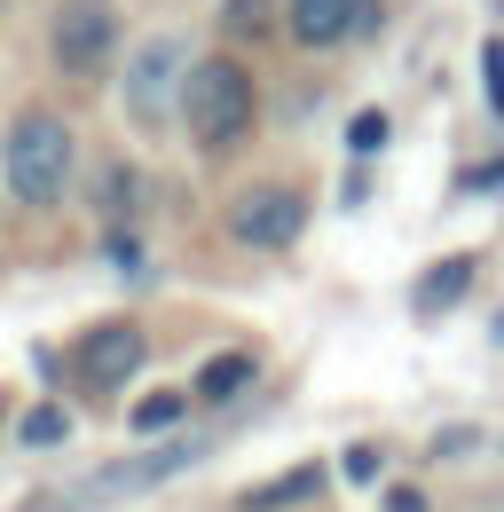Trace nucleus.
Listing matches in <instances>:
<instances>
[{
  "label": "nucleus",
  "mask_w": 504,
  "mask_h": 512,
  "mask_svg": "<svg viewBox=\"0 0 504 512\" xmlns=\"http://www.w3.org/2000/svg\"><path fill=\"white\" fill-rule=\"evenodd\" d=\"M386 512H426V497H418V489H394V497H386Z\"/></svg>",
  "instance_id": "17"
},
{
  "label": "nucleus",
  "mask_w": 504,
  "mask_h": 512,
  "mask_svg": "<svg viewBox=\"0 0 504 512\" xmlns=\"http://www.w3.org/2000/svg\"><path fill=\"white\" fill-rule=\"evenodd\" d=\"M182 119H189V134H197L205 150H229V142H245V127H252V79L229 64V56H205V64H189Z\"/></svg>",
  "instance_id": "1"
},
{
  "label": "nucleus",
  "mask_w": 504,
  "mask_h": 512,
  "mask_svg": "<svg viewBox=\"0 0 504 512\" xmlns=\"http://www.w3.org/2000/svg\"><path fill=\"white\" fill-rule=\"evenodd\" d=\"M63 182H71V127L56 111H24L8 127V190L24 205H56Z\"/></svg>",
  "instance_id": "2"
},
{
  "label": "nucleus",
  "mask_w": 504,
  "mask_h": 512,
  "mask_svg": "<svg viewBox=\"0 0 504 512\" xmlns=\"http://www.w3.org/2000/svg\"><path fill=\"white\" fill-rule=\"evenodd\" d=\"M497 8H504V0H497Z\"/></svg>",
  "instance_id": "19"
},
{
  "label": "nucleus",
  "mask_w": 504,
  "mask_h": 512,
  "mask_svg": "<svg viewBox=\"0 0 504 512\" xmlns=\"http://www.w3.org/2000/svg\"><path fill=\"white\" fill-rule=\"evenodd\" d=\"M252 386V355H213L205 371H197V394L205 402H229V394H245Z\"/></svg>",
  "instance_id": "9"
},
{
  "label": "nucleus",
  "mask_w": 504,
  "mask_h": 512,
  "mask_svg": "<svg viewBox=\"0 0 504 512\" xmlns=\"http://www.w3.org/2000/svg\"><path fill=\"white\" fill-rule=\"evenodd\" d=\"M315 489H323V473H315V465H300V473H284V481H260V489H245V512H284V505H308Z\"/></svg>",
  "instance_id": "8"
},
{
  "label": "nucleus",
  "mask_w": 504,
  "mask_h": 512,
  "mask_svg": "<svg viewBox=\"0 0 504 512\" xmlns=\"http://www.w3.org/2000/svg\"><path fill=\"white\" fill-rule=\"evenodd\" d=\"M300 221H308V197L300 190H245L237 213H229V229H237L245 245H292Z\"/></svg>",
  "instance_id": "6"
},
{
  "label": "nucleus",
  "mask_w": 504,
  "mask_h": 512,
  "mask_svg": "<svg viewBox=\"0 0 504 512\" xmlns=\"http://www.w3.org/2000/svg\"><path fill=\"white\" fill-rule=\"evenodd\" d=\"M111 40H119V16H111V0H63L56 8V32H48V48H56L63 71H95L111 56Z\"/></svg>",
  "instance_id": "3"
},
{
  "label": "nucleus",
  "mask_w": 504,
  "mask_h": 512,
  "mask_svg": "<svg viewBox=\"0 0 504 512\" xmlns=\"http://www.w3.org/2000/svg\"><path fill=\"white\" fill-rule=\"evenodd\" d=\"M174 87H189V48H182V40H150V48L134 56V71H126V103H134V119H166Z\"/></svg>",
  "instance_id": "4"
},
{
  "label": "nucleus",
  "mask_w": 504,
  "mask_h": 512,
  "mask_svg": "<svg viewBox=\"0 0 504 512\" xmlns=\"http://www.w3.org/2000/svg\"><path fill=\"white\" fill-rule=\"evenodd\" d=\"M378 32V0H292V40L300 48H339Z\"/></svg>",
  "instance_id": "5"
},
{
  "label": "nucleus",
  "mask_w": 504,
  "mask_h": 512,
  "mask_svg": "<svg viewBox=\"0 0 504 512\" xmlns=\"http://www.w3.org/2000/svg\"><path fill=\"white\" fill-rule=\"evenodd\" d=\"M497 331H504V316H497Z\"/></svg>",
  "instance_id": "18"
},
{
  "label": "nucleus",
  "mask_w": 504,
  "mask_h": 512,
  "mask_svg": "<svg viewBox=\"0 0 504 512\" xmlns=\"http://www.w3.org/2000/svg\"><path fill=\"white\" fill-rule=\"evenodd\" d=\"M182 410H189V394H150V402L134 410V426H142V434H158V426H174Z\"/></svg>",
  "instance_id": "11"
},
{
  "label": "nucleus",
  "mask_w": 504,
  "mask_h": 512,
  "mask_svg": "<svg viewBox=\"0 0 504 512\" xmlns=\"http://www.w3.org/2000/svg\"><path fill=\"white\" fill-rule=\"evenodd\" d=\"M134 371H142V331L134 323H95L79 339V379L87 386H126Z\"/></svg>",
  "instance_id": "7"
},
{
  "label": "nucleus",
  "mask_w": 504,
  "mask_h": 512,
  "mask_svg": "<svg viewBox=\"0 0 504 512\" xmlns=\"http://www.w3.org/2000/svg\"><path fill=\"white\" fill-rule=\"evenodd\" d=\"M63 434H71V418H63V410H32V418H24V442H32V449H56Z\"/></svg>",
  "instance_id": "13"
},
{
  "label": "nucleus",
  "mask_w": 504,
  "mask_h": 512,
  "mask_svg": "<svg viewBox=\"0 0 504 512\" xmlns=\"http://www.w3.org/2000/svg\"><path fill=\"white\" fill-rule=\"evenodd\" d=\"M465 276H473V260H441L434 276L418 284V308H449V300L465 292Z\"/></svg>",
  "instance_id": "10"
},
{
  "label": "nucleus",
  "mask_w": 504,
  "mask_h": 512,
  "mask_svg": "<svg viewBox=\"0 0 504 512\" xmlns=\"http://www.w3.org/2000/svg\"><path fill=\"white\" fill-rule=\"evenodd\" d=\"M481 79H489V111H504V40L481 48Z\"/></svg>",
  "instance_id": "14"
},
{
  "label": "nucleus",
  "mask_w": 504,
  "mask_h": 512,
  "mask_svg": "<svg viewBox=\"0 0 504 512\" xmlns=\"http://www.w3.org/2000/svg\"><path fill=\"white\" fill-rule=\"evenodd\" d=\"M386 111H363V119H355V127H347V150H355V158H371V150H386Z\"/></svg>",
  "instance_id": "12"
},
{
  "label": "nucleus",
  "mask_w": 504,
  "mask_h": 512,
  "mask_svg": "<svg viewBox=\"0 0 504 512\" xmlns=\"http://www.w3.org/2000/svg\"><path fill=\"white\" fill-rule=\"evenodd\" d=\"M229 24H237V32H260V24H268V0H229Z\"/></svg>",
  "instance_id": "15"
},
{
  "label": "nucleus",
  "mask_w": 504,
  "mask_h": 512,
  "mask_svg": "<svg viewBox=\"0 0 504 512\" xmlns=\"http://www.w3.org/2000/svg\"><path fill=\"white\" fill-rule=\"evenodd\" d=\"M371 473H378V449H371V442L347 449V481H371Z\"/></svg>",
  "instance_id": "16"
}]
</instances>
